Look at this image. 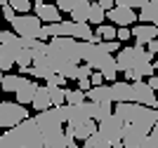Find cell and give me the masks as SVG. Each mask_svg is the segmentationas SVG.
Listing matches in <instances>:
<instances>
[{
    "instance_id": "31",
    "label": "cell",
    "mask_w": 158,
    "mask_h": 148,
    "mask_svg": "<svg viewBox=\"0 0 158 148\" xmlns=\"http://www.w3.org/2000/svg\"><path fill=\"white\" fill-rule=\"evenodd\" d=\"M87 78H90V85H92V87H94V85H102V82H104V75H102V73H90V75H87Z\"/></svg>"
},
{
    "instance_id": "29",
    "label": "cell",
    "mask_w": 158,
    "mask_h": 148,
    "mask_svg": "<svg viewBox=\"0 0 158 148\" xmlns=\"http://www.w3.org/2000/svg\"><path fill=\"white\" fill-rule=\"evenodd\" d=\"M90 73H92L90 64H78V71H76V80H78V78H87Z\"/></svg>"
},
{
    "instance_id": "1",
    "label": "cell",
    "mask_w": 158,
    "mask_h": 148,
    "mask_svg": "<svg viewBox=\"0 0 158 148\" xmlns=\"http://www.w3.org/2000/svg\"><path fill=\"white\" fill-rule=\"evenodd\" d=\"M0 148H43V134L33 118H24L21 122L7 127L0 136Z\"/></svg>"
},
{
    "instance_id": "11",
    "label": "cell",
    "mask_w": 158,
    "mask_h": 148,
    "mask_svg": "<svg viewBox=\"0 0 158 148\" xmlns=\"http://www.w3.org/2000/svg\"><path fill=\"white\" fill-rule=\"evenodd\" d=\"M66 127L71 129V134H73V139H85L90 132H94L97 129V122H94L92 118H85V120H78V122H64Z\"/></svg>"
},
{
    "instance_id": "34",
    "label": "cell",
    "mask_w": 158,
    "mask_h": 148,
    "mask_svg": "<svg viewBox=\"0 0 158 148\" xmlns=\"http://www.w3.org/2000/svg\"><path fill=\"white\" fill-rule=\"evenodd\" d=\"M146 45H149V54H151V57H156V52H158V40H156V38H151L149 42H146Z\"/></svg>"
},
{
    "instance_id": "2",
    "label": "cell",
    "mask_w": 158,
    "mask_h": 148,
    "mask_svg": "<svg viewBox=\"0 0 158 148\" xmlns=\"http://www.w3.org/2000/svg\"><path fill=\"white\" fill-rule=\"evenodd\" d=\"M113 113L123 120V125H132V127L142 129L144 134H149V129L158 122V110L137 101H116Z\"/></svg>"
},
{
    "instance_id": "27",
    "label": "cell",
    "mask_w": 158,
    "mask_h": 148,
    "mask_svg": "<svg viewBox=\"0 0 158 148\" xmlns=\"http://www.w3.org/2000/svg\"><path fill=\"white\" fill-rule=\"evenodd\" d=\"M78 2L80 0H57V7H59V12H71Z\"/></svg>"
},
{
    "instance_id": "17",
    "label": "cell",
    "mask_w": 158,
    "mask_h": 148,
    "mask_svg": "<svg viewBox=\"0 0 158 148\" xmlns=\"http://www.w3.org/2000/svg\"><path fill=\"white\" fill-rule=\"evenodd\" d=\"M31 103H33V108H35V110H45V108H50L52 103H50V97H47V87H35Z\"/></svg>"
},
{
    "instance_id": "8",
    "label": "cell",
    "mask_w": 158,
    "mask_h": 148,
    "mask_svg": "<svg viewBox=\"0 0 158 148\" xmlns=\"http://www.w3.org/2000/svg\"><path fill=\"white\" fill-rule=\"evenodd\" d=\"M132 101L156 108V106H158V101H156V90H153V87H149L144 80H135V82H132Z\"/></svg>"
},
{
    "instance_id": "33",
    "label": "cell",
    "mask_w": 158,
    "mask_h": 148,
    "mask_svg": "<svg viewBox=\"0 0 158 148\" xmlns=\"http://www.w3.org/2000/svg\"><path fill=\"white\" fill-rule=\"evenodd\" d=\"M90 87H92V85H90V78H78V90L87 92Z\"/></svg>"
},
{
    "instance_id": "4",
    "label": "cell",
    "mask_w": 158,
    "mask_h": 148,
    "mask_svg": "<svg viewBox=\"0 0 158 148\" xmlns=\"http://www.w3.org/2000/svg\"><path fill=\"white\" fill-rule=\"evenodd\" d=\"M47 35H69L76 40H92V26L87 21H50L45 26Z\"/></svg>"
},
{
    "instance_id": "19",
    "label": "cell",
    "mask_w": 158,
    "mask_h": 148,
    "mask_svg": "<svg viewBox=\"0 0 158 148\" xmlns=\"http://www.w3.org/2000/svg\"><path fill=\"white\" fill-rule=\"evenodd\" d=\"M87 14H90V2H87V0H80L78 5L71 10L73 21H87Z\"/></svg>"
},
{
    "instance_id": "26",
    "label": "cell",
    "mask_w": 158,
    "mask_h": 148,
    "mask_svg": "<svg viewBox=\"0 0 158 148\" xmlns=\"http://www.w3.org/2000/svg\"><path fill=\"white\" fill-rule=\"evenodd\" d=\"M7 5L12 7V10H17V12H28V10H31V2H28V0H7Z\"/></svg>"
},
{
    "instance_id": "28",
    "label": "cell",
    "mask_w": 158,
    "mask_h": 148,
    "mask_svg": "<svg viewBox=\"0 0 158 148\" xmlns=\"http://www.w3.org/2000/svg\"><path fill=\"white\" fill-rule=\"evenodd\" d=\"M130 28H127V26H120V28H116V40H120V42H123V40H130Z\"/></svg>"
},
{
    "instance_id": "12",
    "label": "cell",
    "mask_w": 158,
    "mask_h": 148,
    "mask_svg": "<svg viewBox=\"0 0 158 148\" xmlns=\"http://www.w3.org/2000/svg\"><path fill=\"white\" fill-rule=\"evenodd\" d=\"M111 87V101H132V82L127 80H113Z\"/></svg>"
},
{
    "instance_id": "6",
    "label": "cell",
    "mask_w": 158,
    "mask_h": 148,
    "mask_svg": "<svg viewBox=\"0 0 158 148\" xmlns=\"http://www.w3.org/2000/svg\"><path fill=\"white\" fill-rule=\"evenodd\" d=\"M97 132L104 136L109 143H111V148H118L120 146V134H123V120H120L116 113H111L109 118L99 120Z\"/></svg>"
},
{
    "instance_id": "3",
    "label": "cell",
    "mask_w": 158,
    "mask_h": 148,
    "mask_svg": "<svg viewBox=\"0 0 158 148\" xmlns=\"http://www.w3.org/2000/svg\"><path fill=\"white\" fill-rule=\"evenodd\" d=\"M113 59H116V68H118V71H127V68H132V71H137L142 78L156 73V66H158L156 61H153V57L144 50V45L120 47L118 57H113Z\"/></svg>"
},
{
    "instance_id": "18",
    "label": "cell",
    "mask_w": 158,
    "mask_h": 148,
    "mask_svg": "<svg viewBox=\"0 0 158 148\" xmlns=\"http://www.w3.org/2000/svg\"><path fill=\"white\" fill-rule=\"evenodd\" d=\"M83 141H85V146H87V148H111V143L106 141V139L99 134L97 129H94V132H90V134H87Z\"/></svg>"
},
{
    "instance_id": "21",
    "label": "cell",
    "mask_w": 158,
    "mask_h": 148,
    "mask_svg": "<svg viewBox=\"0 0 158 148\" xmlns=\"http://www.w3.org/2000/svg\"><path fill=\"white\" fill-rule=\"evenodd\" d=\"M106 19V14H104V10L99 7V2H90V14H87V24H102V21Z\"/></svg>"
},
{
    "instance_id": "16",
    "label": "cell",
    "mask_w": 158,
    "mask_h": 148,
    "mask_svg": "<svg viewBox=\"0 0 158 148\" xmlns=\"http://www.w3.org/2000/svg\"><path fill=\"white\" fill-rule=\"evenodd\" d=\"M85 99H90V101H111V87L109 85H94L85 92Z\"/></svg>"
},
{
    "instance_id": "24",
    "label": "cell",
    "mask_w": 158,
    "mask_h": 148,
    "mask_svg": "<svg viewBox=\"0 0 158 148\" xmlns=\"http://www.w3.org/2000/svg\"><path fill=\"white\" fill-rule=\"evenodd\" d=\"M99 28H97V33H99V38L102 40H113L116 38V28H113L111 24H104V21H102V24H97Z\"/></svg>"
},
{
    "instance_id": "22",
    "label": "cell",
    "mask_w": 158,
    "mask_h": 148,
    "mask_svg": "<svg viewBox=\"0 0 158 148\" xmlns=\"http://www.w3.org/2000/svg\"><path fill=\"white\" fill-rule=\"evenodd\" d=\"M21 78L24 75H2V80H0V92H14L17 90V85L21 82Z\"/></svg>"
},
{
    "instance_id": "13",
    "label": "cell",
    "mask_w": 158,
    "mask_h": 148,
    "mask_svg": "<svg viewBox=\"0 0 158 148\" xmlns=\"http://www.w3.org/2000/svg\"><path fill=\"white\" fill-rule=\"evenodd\" d=\"M130 33L135 35V45H146L151 38H156V24H142V26H135V28H130Z\"/></svg>"
},
{
    "instance_id": "20",
    "label": "cell",
    "mask_w": 158,
    "mask_h": 148,
    "mask_svg": "<svg viewBox=\"0 0 158 148\" xmlns=\"http://www.w3.org/2000/svg\"><path fill=\"white\" fill-rule=\"evenodd\" d=\"M47 87V97L52 106H61L64 103V87H57V85H45Z\"/></svg>"
},
{
    "instance_id": "35",
    "label": "cell",
    "mask_w": 158,
    "mask_h": 148,
    "mask_svg": "<svg viewBox=\"0 0 158 148\" xmlns=\"http://www.w3.org/2000/svg\"><path fill=\"white\" fill-rule=\"evenodd\" d=\"M97 2H99V7H102L104 12H106V10H111V7L116 5V0H97Z\"/></svg>"
},
{
    "instance_id": "39",
    "label": "cell",
    "mask_w": 158,
    "mask_h": 148,
    "mask_svg": "<svg viewBox=\"0 0 158 148\" xmlns=\"http://www.w3.org/2000/svg\"><path fill=\"white\" fill-rule=\"evenodd\" d=\"M87 2H97V0H87Z\"/></svg>"
},
{
    "instance_id": "14",
    "label": "cell",
    "mask_w": 158,
    "mask_h": 148,
    "mask_svg": "<svg viewBox=\"0 0 158 148\" xmlns=\"http://www.w3.org/2000/svg\"><path fill=\"white\" fill-rule=\"evenodd\" d=\"M35 87H38V85L33 82V80H28V78H21V82L17 85V90H14V94H17V103H31Z\"/></svg>"
},
{
    "instance_id": "10",
    "label": "cell",
    "mask_w": 158,
    "mask_h": 148,
    "mask_svg": "<svg viewBox=\"0 0 158 148\" xmlns=\"http://www.w3.org/2000/svg\"><path fill=\"white\" fill-rule=\"evenodd\" d=\"M31 10H35V17H38L40 21H59L61 19V12L57 5H45L43 0H35V7H31Z\"/></svg>"
},
{
    "instance_id": "40",
    "label": "cell",
    "mask_w": 158,
    "mask_h": 148,
    "mask_svg": "<svg viewBox=\"0 0 158 148\" xmlns=\"http://www.w3.org/2000/svg\"><path fill=\"white\" fill-rule=\"evenodd\" d=\"M0 80H2V71H0Z\"/></svg>"
},
{
    "instance_id": "7",
    "label": "cell",
    "mask_w": 158,
    "mask_h": 148,
    "mask_svg": "<svg viewBox=\"0 0 158 148\" xmlns=\"http://www.w3.org/2000/svg\"><path fill=\"white\" fill-rule=\"evenodd\" d=\"M24 118H28V110L24 103H17V101H0V127L7 129L12 125L21 122Z\"/></svg>"
},
{
    "instance_id": "25",
    "label": "cell",
    "mask_w": 158,
    "mask_h": 148,
    "mask_svg": "<svg viewBox=\"0 0 158 148\" xmlns=\"http://www.w3.org/2000/svg\"><path fill=\"white\" fill-rule=\"evenodd\" d=\"M99 47H102V50L104 52H109V54H113V52H118L120 50V40H99Z\"/></svg>"
},
{
    "instance_id": "37",
    "label": "cell",
    "mask_w": 158,
    "mask_h": 148,
    "mask_svg": "<svg viewBox=\"0 0 158 148\" xmlns=\"http://www.w3.org/2000/svg\"><path fill=\"white\" fill-rule=\"evenodd\" d=\"M146 85H149V87H153V90L158 87V80H156V75H153V73H151V78H149V82H146Z\"/></svg>"
},
{
    "instance_id": "15",
    "label": "cell",
    "mask_w": 158,
    "mask_h": 148,
    "mask_svg": "<svg viewBox=\"0 0 158 148\" xmlns=\"http://www.w3.org/2000/svg\"><path fill=\"white\" fill-rule=\"evenodd\" d=\"M142 12L137 14V19L142 21V24H156L158 21V0H149L146 5L139 7Z\"/></svg>"
},
{
    "instance_id": "32",
    "label": "cell",
    "mask_w": 158,
    "mask_h": 148,
    "mask_svg": "<svg viewBox=\"0 0 158 148\" xmlns=\"http://www.w3.org/2000/svg\"><path fill=\"white\" fill-rule=\"evenodd\" d=\"M123 73H125L127 82H135V80H142V75H139L137 71H132V68H127V71H123Z\"/></svg>"
},
{
    "instance_id": "9",
    "label": "cell",
    "mask_w": 158,
    "mask_h": 148,
    "mask_svg": "<svg viewBox=\"0 0 158 148\" xmlns=\"http://www.w3.org/2000/svg\"><path fill=\"white\" fill-rule=\"evenodd\" d=\"M104 14L111 19L113 26H132L137 21V14L132 12V7H127V5H113L111 10H106Z\"/></svg>"
},
{
    "instance_id": "38",
    "label": "cell",
    "mask_w": 158,
    "mask_h": 148,
    "mask_svg": "<svg viewBox=\"0 0 158 148\" xmlns=\"http://www.w3.org/2000/svg\"><path fill=\"white\" fill-rule=\"evenodd\" d=\"M5 2H7V0H0V5H5Z\"/></svg>"
},
{
    "instance_id": "23",
    "label": "cell",
    "mask_w": 158,
    "mask_h": 148,
    "mask_svg": "<svg viewBox=\"0 0 158 148\" xmlns=\"http://www.w3.org/2000/svg\"><path fill=\"white\" fill-rule=\"evenodd\" d=\"M85 99L83 90H64V103H80Z\"/></svg>"
},
{
    "instance_id": "5",
    "label": "cell",
    "mask_w": 158,
    "mask_h": 148,
    "mask_svg": "<svg viewBox=\"0 0 158 148\" xmlns=\"http://www.w3.org/2000/svg\"><path fill=\"white\" fill-rule=\"evenodd\" d=\"M12 28H14V33L17 35H21V38H35V40H45V38H50L47 35V31H45V26L40 24V19L38 17H31V14H14L12 17Z\"/></svg>"
},
{
    "instance_id": "36",
    "label": "cell",
    "mask_w": 158,
    "mask_h": 148,
    "mask_svg": "<svg viewBox=\"0 0 158 148\" xmlns=\"http://www.w3.org/2000/svg\"><path fill=\"white\" fill-rule=\"evenodd\" d=\"M125 2H127L130 7H142V5H146L149 0H125Z\"/></svg>"
},
{
    "instance_id": "30",
    "label": "cell",
    "mask_w": 158,
    "mask_h": 148,
    "mask_svg": "<svg viewBox=\"0 0 158 148\" xmlns=\"http://www.w3.org/2000/svg\"><path fill=\"white\" fill-rule=\"evenodd\" d=\"M0 10H2V17H5L7 21H12V17H14V14H17V12H14V10H12V7L7 5V2H5V5H0Z\"/></svg>"
}]
</instances>
